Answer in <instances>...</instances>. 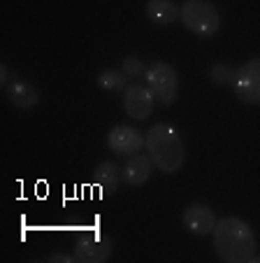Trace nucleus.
<instances>
[{
  "mask_svg": "<svg viewBox=\"0 0 260 263\" xmlns=\"http://www.w3.org/2000/svg\"><path fill=\"white\" fill-rule=\"evenodd\" d=\"M151 168H156L151 156L133 154V156H128V163L123 165L121 179L128 186H142V184H147V179L151 177Z\"/></svg>",
  "mask_w": 260,
  "mask_h": 263,
  "instance_id": "9d476101",
  "label": "nucleus"
},
{
  "mask_svg": "<svg viewBox=\"0 0 260 263\" xmlns=\"http://www.w3.org/2000/svg\"><path fill=\"white\" fill-rule=\"evenodd\" d=\"M98 86L103 91L116 93V91H126L128 89V74L123 70H103L98 77Z\"/></svg>",
  "mask_w": 260,
  "mask_h": 263,
  "instance_id": "4468645a",
  "label": "nucleus"
},
{
  "mask_svg": "<svg viewBox=\"0 0 260 263\" xmlns=\"http://www.w3.org/2000/svg\"><path fill=\"white\" fill-rule=\"evenodd\" d=\"M107 147L118 156H133L139 154L142 147H147V135L130 126H114L107 133Z\"/></svg>",
  "mask_w": 260,
  "mask_h": 263,
  "instance_id": "0eeeda50",
  "label": "nucleus"
},
{
  "mask_svg": "<svg viewBox=\"0 0 260 263\" xmlns=\"http://www.w3.org/2000/svg\"><path fill=\"white\" fill-rule=\"evenodd\" d=\"M0 84L3 86L10 84V65L7 63H0Z\"/></svg>",
  "mask_w": 260,
  "mask_h": 263,
  "instance_id": "a211bd4d",
  "label": "nucleus"
},
{
  "mask_svg": "<svg viewBox=\"0 0 260 263\" xmlns=\"http://www.w3.org/2000/svg\"><path fill=\"white\" fill-rule=\"evenodd\" d=\"M93 177H95V186H98V189L107 191V194H114V191L118 189V182H121V170H118L112 161H105V163H100L98 168H95Z\"/></svg>",
  "mask_w": 260,
  "mask_h": 263,
  "instance_id": "ddd939ff",
  "label": "nucleus"
},
{
  "mask_svg": "<svg viewBox=\"0 0 260 263\" xmlns=\"http://www.w3.org/2000/svg\"><path fill=\"white\" fill-rule=\"evenodd\" d=\"M147 68L149 65L144 63L142 59H137V56H126L121 63V70L128 74V77H144V74H147Z\"/></svg>",
  "mask_w": 260,
  "mask_h": 263,
  "instance_id": "dca6fc26",
  "label": "nucleus"
},
{
  "mask_svg": "<svg viewBox=\"0 0 260 263\" xmlns=\"http://www.w3.org/2000/svg\"><path fill=\"white\" fill-rule=\"evenodd\" d=\"M179 21L197 37H211L221 28V14L211 0H184Z\"/></svg>",
  "mask_w": 260,
  "mask_h": 263,
  "instance_id": "7ed1b4c3",
  "label": "nucleus"
},
{
  "mask_svg": "<svg viewBox=\"0 0 260 263\" xmlns=\"http://www.w3.org/2000/svg\"><path fill=\"white\" fill-rule=\"evenodd\" d=\"M144 80L149 82V89L156 96L161 105H172L179 96V74L174 65L165 63V61H153L147 68Z\"/></svg>",
  "mask_w": 260,
  "mask_h": 263,
  "instance_id": "20e7f679",
  "label": "nucleus"
},
{
  "mask_svg": "<svg viewBox=\"0 0 260 263\" xmlns=\"http://www.w3.org/2000/svg\"><path fill=\"white\" fill-rule=\"evenodd\" d=\"M249 263H260V256H253V258H251Z\"/></svg>",
  "mask_w": 260,
  "mask_h": 263,
  "instance_id": "6ab92c4d",
  "label": "nucleus"
},
{
  "mask_svg": "<svg viewBox=\"0 0 260 263\" xmlns=\"http://www.w3.org/2000/svg\"><path fill=\"white\" fill-rule=\"evenodd\" d=\"M74 256L79 263H105L112 256V245L107 240H100L98 235L93 240H79L74 245Z\"/></svg>",
  "mask_w": 260,
  "mask_h": 263,
  "instance_id": "9b49d317",
  "label": "nucleus"
},
{
  "mask_svg": "<svg viewBox=\"0 0 260 263\" xmlns=\"http://www.w3.org/2000/svg\"><path fill=\"white\" fill-rule=\"evenodd\" d=\"M153 105H156V96L151 93L149 86L130 84L123 91V109L130 119L144 121L153 115Z\"/></svg>",
  "mask_w": 260,
  "mask_h": 263,
  "instance_id": "423d86ee",
  "label": "nucleus"
},
{
  "mask_svg": "<svg viewBox=\"0 0 260 263\" xmlns=\"http://www.w3.org/2000/svg\"><path fill=\"white\" fill-rule=\"evenodd\" d=\"M232 89L244 105H260V56L237 68Z\"/></svg>",
  "mask_w": 260,
  "mask_h": 263,
  "instance_id": "39448f33",
  "label": "nucleus"
},
{
  "mask_svg": "<svg viewBox=\"0 0 260 263\" xmlns=\"http://www.w3.org/2000/svg\"><path fill=\"white\" fill-rule=\"evenodd\" d=\"M147 149L153 165L165 175H174L184 168L186 147L177 130L167 124H156L147 130Z\"/></svg>",
  "mask_w": 260,
  "mask_h": 263,
  "instance_id": "f03ea898",
  "label": "nucleus"
},
{
  "mask_svg": "<svg viewBox=\"0 0 260 263\" xmlns=\"http://www.w3.org/2000/svg\"><path fill=\"white\" fill-rule=\"evenodd\" d=\"M5 98L10 100V105H14L16 109L28 112V109H35L39 105L42 93H39V89L35 84H30V82L14 80L5 86Z\"/></svg>",
  "mask_w": 260,
  "mask_h": 263,
  "instance_id": "1a4fd4ad",
  "label": "nucleus"
},
{
  "mask_svg": "<svg viewBox=\"0 0 260 263\" xmlns=\"http://www.w3.org/2000/svg\"><path fill=\"white\" fill-rule=\"evenodd\" d=\"M144 12H147V19L156 26H172L174 21H179V14H182V7L174 3V0H147L144 5Z\"/></svg>",
  "mask_w": 260,
  "mask_h": 263,
  "instance_id": "f8f14e48",
  "label": "nucleus"
},
{
  "mask_svg": "<svg viewBox=\"0 0 260 263\" xmlns=\"http://www.w3.org/2000/svg\"><path fill=\"white\" fill-rule=\"evenodd\" d=\"M237 70H232L228 63H214L209 68V80L214 82L216 86H228L235 82Z\"/></svg>",
  "mask_w": 260,
  "mask_h": 263,
  "instance_id": "2eb2a0df",
  "label": "nucleus"
},
{
  "mask_svg": "<svg viewBox=\"0 0 260 263\" xmlns=\"http://www.w3.org/2000/svg\"><path fill=\"white\" fill-rule=\"evenodd\" d=\"M218 219L214 217L211 208H207L205 203H193L184 210V217H182V223L184 229L188 233L197 235V238H205V235L214 233V226Z\"/></svg>",
  "mask_w": 260,
  "mask_h": 263,
  "instance_id": "6e6552de",
  "label": "nucleus"
},
{
  "mask_svg": "<svg viewBox=\"0 0 260 263\" xmlns=\"http://www.w3.org/2000/svg\"><path fill=\"white\" fill-rule=\"evenodd\" d=\"M214 249L216 256L226 263H249L255 256V233L239 217H223L214 226Z\"/></svg>",
  "mask_w": 260,
  "mask_h": 263,
  "instance_id": "f257e3e1",
  "label": "nucleus"
},
{
  "mask_svg": "<svg viewBox=\"0 0 260 263\" xmlns=\"http://www.w3.org/2000/svg\"><path fill=\"white\" fill-rule=\"evenodd\" d=\"M47 261L49 263H72V261H77V256H70V254H61V252H56V254H49L47 256Z\"/></svg>",
  "mask_w": 260,
  "mask_h": 263,
  "instance_id": "f3484780",
  "label": "nucleus"
}]
</instances>
